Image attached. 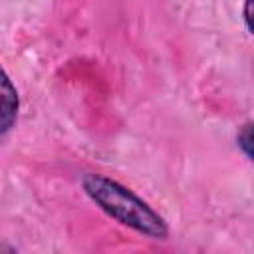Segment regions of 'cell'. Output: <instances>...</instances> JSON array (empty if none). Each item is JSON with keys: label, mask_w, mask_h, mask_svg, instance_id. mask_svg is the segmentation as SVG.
<instances>
[{"label": "cell", "mask_w": 254, "mask_h": 254, "mask_svg": "<svg viewBox=\"0 0 254 254\" xmlns=\"http://www.w3.org/2000/svg\"><path fill=\"white\" fill-rule=\"evenodd\" d=\"M244 22H246L248 30L254 34V0L244 2Z\"/></svg>", "instance_id": "4"}, {"label": "cell", "mask_w": 254, "mask_h": 254, "mask_svg": "<svg viewBox=\"0 0 254 254\" xmlns=\"http://www.w3.org/2000/svg\"><path fill=\"white\" fill-rule=\"evenodd\" d=\"M83 189L87 196L111 218L117 222L147 234L151 238H165L167 236V224L165 220L135 192L125 189L123 185L103 177V175H85L83 177Z\"/></svg>", "instance_id": "1"}, {"label": "cell", "mask_w": 254, "mask_h": 254, "mask_svg": "<svg viewBox=\"0 0 254 254\" xmlns=\"http://www.w3.org/2000/svg\"><path fill=\"white\" fill-rule=\"evenodd\" d=\"M236 141H238V147L242 149V153H244L250 161H254V123H246V125L238 131Z\"/></svg>", "instance_id": "3"}, {"label": "cell", "mask_w": 254, "mask_h": 254, "mask_svg": "<svg viewBox=\"0 0 254 254\" xmlns=\"http://www.w3.org/2000/svg\"><path fill=\"white\" fill-rule=\"evenodd\" d=\"M16 115H18V93H16L14 85L10 83L8 75L4 73L2 75V107H0L2 133H8V129L16 121Z\"/></svg>", "instance_id": "2"}]
</instances>
